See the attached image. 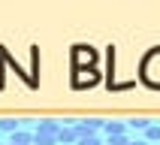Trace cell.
Listing matches in <instances>:
<instances>
[{"label":"cell","mask_w":160,"mask_h":145,"mask_svg":"<svg viewBox=\"0 0 160 145\" xmlns=\"http://www.w3.org/2000/svg\"><path fill=\"white\" fill-rule=\"evenodd\" d=\"M100 121H94V118H88V121H76V130H79V139H85V136H97L100 130Z\"/></svg>","instance_id":"cell-1"},{"label":"cell","mask_w":160,"mask_h":145,"mask_svg":"<svg viewBox=\"0 0 160 145\" xmlns=\"http://www.w3.org/2000/svg\"><path fill=\"white\" fill-rule=\"evenodd\" d=\"M72 58H76V63H72V67H79L82 61H88V63H94V58H97V52H94V48H85V45H76V48H72Z\"/></svg>","instance_id":"cell-2"},{"label":"cell","mask_w":160,"mask_h":145,"mask_svg":"<svg viewBox=\"0 0 160 145\" xmlns=\"http://www.w3.org/2000/svg\"><path fill=\"white\" fill-rule=\"evenodd\" d=\"M70 142H79V130H76V124L61 127V133H58V145H70Z\"/></svg>","instance_id":"cell-3"},{"label":"cell","mask_w":160,"mask_h":145,"mask_svg":"<svg viewBox=\"0 0 160 145\" xmlns=\"http://www.w3.org/2000/svg\"><path fill=\"white\" fill-rule=\"evenodd\" d=\"M36 133H39V136H54V139H58V133H61V124H58V121H39Z\"/></svg>","instance_id":"cell-4"},{"label":"cell","mask_w":160,"mask_h":145,"mask_svg":"<svg viewBox=\"0 0 160 145\" xmlns=\"http://www.w3.org/2000/svg\"><path fill=\"white\" fill-rule=\"evenodd\" d=\"M103 130H106L109 139H115V136H127V127L121 124V121H109V124H103Z\"/></svg>","instance_id":"cell-5"},{"label":"cell","mask_w":160,"mask_h":145,"mask_svg":"<svg viewBox=\"0 0 160 145\" xmlns=\"http://www.w3.org/2000/svg\"><path fill=\"white\" fill-rule=\"evenodd\" d=\"M9 145H33V136H30V133H24V130H18V133H12Z\"/></svg>","instance_id":"cell-6"},{"label":"cell","mask_w":160,"mask_h":145,"mask_svg":"<svg viewBox=\"0 0 160 145\" xmlns=\"http://www.w3.org/2000/svg\"><path fill=\"white\" fill-rule=\"evenodd\" d=\"M0 130H3V133H18V130H21V121H12V118H3V121H0Z\"/></svg>","instance_id":"cell-7"},{"label":"cell","mask_w":160,"mask_h":145,"mask_svg":"<svg viewBox=\"0 0 160 145\" xmlns=\"http://www.w3.org/2000/svg\"><path fill=\"white\" fill-rule=\"evenodd\" d=\"M145 142L151 145V142H160V124H151L148 130H145Z\"/></svg>","instance_id":"cell-8"},{"label":"cell","mask_w":160,"mask_h":145,"mask_svg":"<svg viewBox=\"0 0 160 145\" xmlns=\"http://www.w3.org/2000/svg\"><path fill=\"white\" fill-rule=\"evenodd\" d=\"M130 127H133V130H148V127H151V121H148V118H133V121H130Z\"/></svg>","instance_id":"cell-9"},{"label":"cell","mask_w":160,"mask_h":145,"mask_svg":"<svg viewBox=\"0 0 160 145\" xmlns=\"http://www.w3.org/2000/svg\"><path fill=\"white\" fill-rule=\"evenodd\" d=\"M79 145H100V136H85V139H79Z\"/></svg>","instance_id":"cell-10"},{"label":"cell","mask_w":160,"mask_h":145,"mask_svg":"<svg viewBox=\"0 0 160 145\" xmlns=\"http://www.w3.org/2000/svg\"><path fill=\"white\" fill-rule=\"evenodd\" d=\"M130 145H148V142H145V139H139V142H130Z\"/></svg>","instance_id":"cell-11"},{"label":"cell","mask_w":160,"mask_h":145,"mask_svg":"<svg viewBox=\"0 0 160 145\" xmlns=\"http://www.w3.org/2000/svg\"><path fill=\"white\" fill-rule=\"evenodd\" d=\"M33 145H36V142H33Z\"/></svg>","instance_id":"cell-12"}]
</instances>
